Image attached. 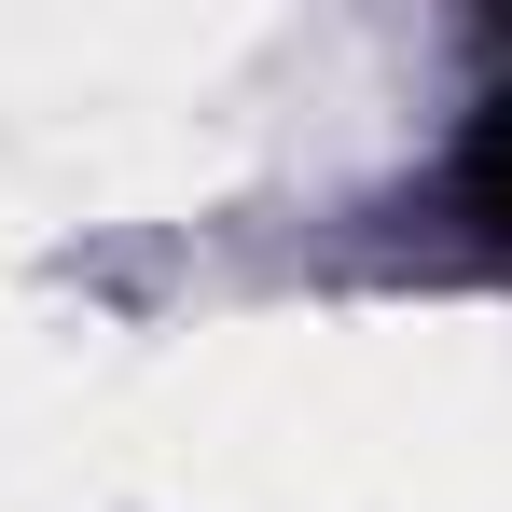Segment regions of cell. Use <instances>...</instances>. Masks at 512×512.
<instances>
[{"instance_id":"obj_1","label":"cell","mask_w":512,"mask_h":512,"mask_svg":"<svg viewBox=\"0 0 512 512\" xmlns=\"http://www.w3.org/2000/svg\"><path fill=\"white\" fill-rule=\"evenodd\" d=\"M457 208L512 250V84L485 97V111H471V139H457Z\"/></svg>"}]
</instances>
